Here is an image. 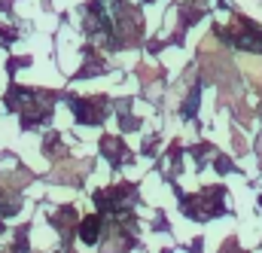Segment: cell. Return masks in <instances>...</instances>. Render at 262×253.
<instances>
[{
    "instance_id": "1",
    "label": "cell",
    "mask_w": 262,
    "mask_h": 253,
    "mask_svg": "<svg viewBox=\"0 0 262 253\" xmlns=\"http://www.w3.org/2000/svg\"><path fill=\"white\" fill-rule=\"evenodd\" d=\"M241 70L250 76L253 86H262V58H244L241 61Z\"/></svg>"
}]
</instances>
